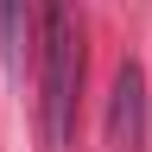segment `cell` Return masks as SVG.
Instances as JSON below:
<instances>
[{
  "label": "cell",
  "mask_w": 152,
  "mask_h": 152,
  "mask_svg": "<svg viewBox=\"0 0 152 152\" xmlns=\"http://www.w3.org/2000/svg\"><path fill=\"white\" fill-rule=\"evenodd\" d=\"M38 83H45V140L64 152L76 140V95H83L76 0H38Z\"/></svg>",
  "instance_id": "1"
},
{
  "label": "cell",
  "mask_w": 152,
  "mask_h": 152,
  "mask_svg": "<svg viewBox=\"0 0 152 152\" xmlns=\"http://www.w3.org/2000/svg\"><path fill=\"white\" fill-rule=\"evenodd\" d=\"M108 146L146 152V70L133 57L114 70V89H108Z\"/></svg>",
  "instance_id": "2"
},
{
  "label": "cell",
  "mask_w": 152,
  "mask_h": 152,
  "mask_svg": "<svg viewBox=\"0 0 152 152\" xmlns=\"http://www.w3.org/2000/svg\"><path fill=\"white\" fill-rule=\"evenodd\" d=\"M38 0H0V57L13 76H26V57L38 51Z\"/></svg>",
  "instance_id": "3"
}]
</instances>
